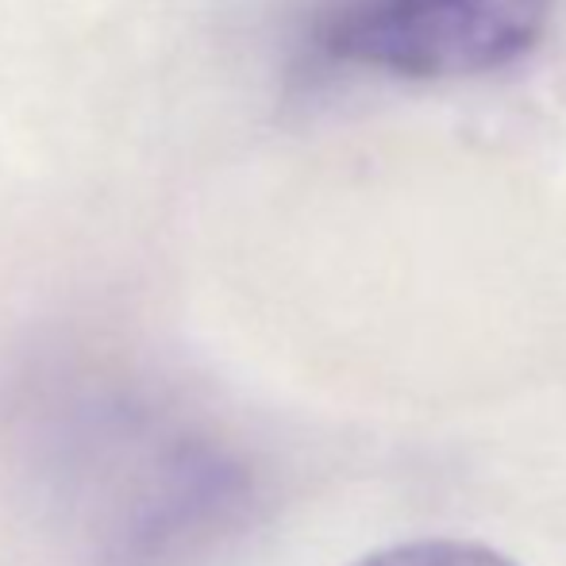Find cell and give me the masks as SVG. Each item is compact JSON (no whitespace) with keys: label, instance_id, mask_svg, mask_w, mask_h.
<instances>
[{"label":"cell","instance_id":"6da1fadb","mask_svg":"<svg viewBox=\"0 0 566 566\" xmlns=\"http://www.w3.org/2000/svg\"><path fill=\"white\" fill-rule=\"evenodd\" d=\"M555 0H358L332 15L321 46L405 82H467L521 62Z\"/></svg>","mask_w":566,"mask_h":566},{"label":"cell","instance_id":"7a4b0ae2","mask_svg":"<svg viewBox=\"0 0 566 566\" xmlns=\"http://www.w3.org/2000/svg\"><path fill=\"white\" fill-rule=\"evenodd\" d=\"M350 566H516L509 555L474 539H412L363 555Z\"/></svg>","mask_w":566,"mask_h":566}]
</instances>
